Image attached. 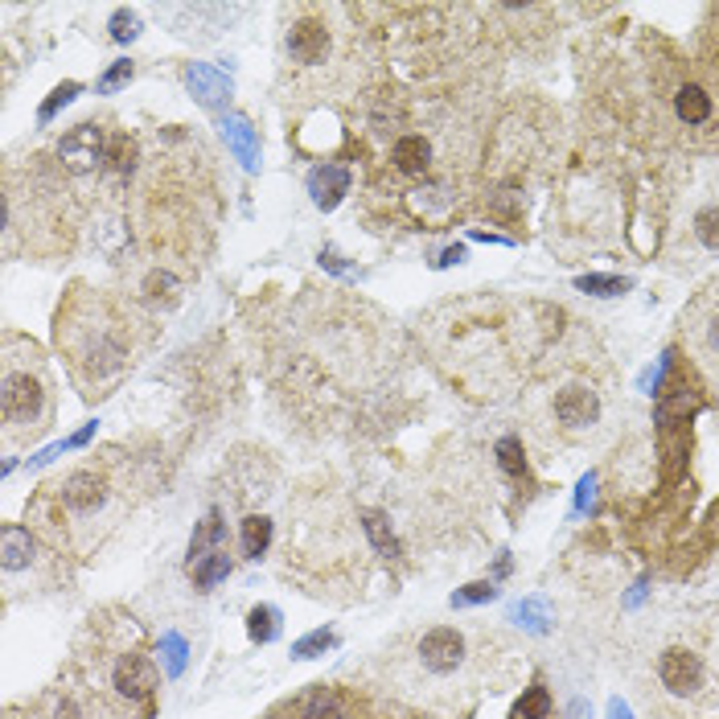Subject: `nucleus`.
Returning <instances> with one entry per match:
<instances>
[{
	"label": "nucleus",
	"instance_id": "nucleus-22",
	"mask_svg": "<svg viewBox=\"0 0 719 719\" xmlns=\"http://www.w3.org/2000/svg\"><path fill=\"white\" fill-rule=\"evenodd\" d=\"M695 239L707 247V251H719V206H707V210H699L695 214Z\"/></svg>",
	"mask_w": 719,
	"mask_h": 719
},
{
	"label": "nucleus",
	"instance_id": "nucleus-26",
	"mask_svg": "<svg viewBox=\"0 0 719 719\" xmlns=\"http://www.w3.org/2000/svg\"><path fill=\"white\" fill-rule=\"evenodd\" d=\"M329 641H333V637H329L325 629H317L313 637H305V641H296V646H292V658H313L317 650H325V646H329Z\"/></svg>",
	"mask_w": 719,
	"mask_h": 719
},
{
	"label": "nucleus",
	"instance_id": "nucleus-2",
	"mask_svg": "<svg viewBox=\"0 0 719 719\" xmlns=\"http://www.w3.org/2000/svg\"><path fill=\"white\" fill-rule=\"evenodd\" d=\"M0 407H5V424L13 428H33L46 411V383L29 370H17L13 362L5 366V387H0Z\"/></svg>",
	"mask_w": 719,
	"mask_h": 719
},
{
	"label": "nucleus",
	"instance_id": "nucleus-27",
	"mask_svg": "<svg viewBox=\"0 0 719 719\" xmlns=\"http://www.w3.org/2000/svg\"><path fill=\"white\" fill-rule=\"evenodd\" d=\"M584 292H600V296H613V292H625V280H609V276H584L580 280Z\"/></svg>",
	"mask_w": 719,
	"mask_h": 719
},
{
	"label": "nucleus",
	"instance_id": "nucleus-23",
	"mask_svg": "<svg viewBox=\"0 0 719 719\" xmlns=\"http://www.w3.org/2000/svg\"><path fill=\"white\" fill-rule=\"evenodd\" d=\"M366 535H370V543L383 551V555H395V535L387 531V518H383V514H366Z\"/></svg>",
	"mask_w": 719,
	"mask_h": 719
},
{
	"label": "nucleus",
	"instance_id": "nucleus-21",
	"mask_svg": "<svg viewBox=\"0 0 719 719\" xmlns=\"http://www.w3.org/2000/svg\"><path fill=\"white\" fill-rule=\"evenodd\" d=\"M551 715V695H547V687H531L522 699H518V707H514V719H547Z\"/></svg>",
	"mask_w": 719,
	"mask_h": 719
},
{
	"label": "nucleus",
	"instance_id": "nucleus-4",
	"mask_svg": "<svg viewBox=\"0 0 719 719\" xmlns=\"http://www.w3.org/2000/svg\"><path fill=\"white\" fill-rule=\"evenodd\" d=\"M420 658L432 674H452L465 662V637L457 629H432L420 641Z\"/></svg>",
	"mask_w": 719,
	"mask_h": 719
},
{
	"label": "nucleus",
	"instance_id": "nucleus-14",
	"mask_svg": "<svg viewBox=\"0 0 719 719\" xmlns=\"http://www.w3.org/2000/svg\"><path fill=\"white\" fill-rule=\"evenodd\" d=\"M189 87H194V95L202 99V103H218V99H226L231 95V83L222 79L218 70H210V66H189Z\"/></svg>",
	"mask_w": 719,
	"mask_h": 719
},
{
	"label": "nucleus",
	"instance_id": "nucleus-1",
	"mask_svg": "<svg viewBox=\"0 0 719 719\" xmlns=\"http://www.w3.org/2000/svg\"><path fill=\"white\" fill-rule=\"evenodd\" d=\"M687 346L699 362V370L719 383V284H711L687 313Z\"/></svg>",
	"mask_w": 719,
	"mask_h": 719
},
{
	"label": "nucleus",
	"instance_id": "nucleus-7",
	"mask_svg": "<svg viewBox=\"0 0 719 719\" xmlns=\"http://www.w3.org/2000/svg\"><path fill=\"white\" fill-rule=\"evenodd\" d=\"M555 415L567 428H592L600 420V399L592 387H563L555 395Z\"/></svg>",
	"mask_w": 719,
	"mask_h": 719
},
{
	"label": "nucleus",
	"instance_id": "nucleus-5",
	"mask_svg": "<svg viewBox=\"0 0 719 719\" xmlns=\"http://www.w3.org/2000/svg\"><path fill=\"white\" fill-rule=\"evenodd\" d=\"M658 678H662V687L674 691V695H695L699 683H703V662L687 650H666L658 658Z\"/></svg>",
	"mask_w": 719,
	"mask_h": 719
},
{
	"label": "nucleus",
	"instance_id": "nucleus-28",
	"mask_svg": "<svg viewBox=\"0 0 719 719\" xmlns=\"http://www.w3.org/2000/svg\"><path fill=\"white\" fill-rule=\"evenodd\" d=\"M74 95H79V83H62V87H58V91H54V95L46 99V107H42V120H50L54 111H58L62 103H70Z\"/></svg>",
	"mask_w": 719,
	"mask_h": 719
},
{
	"label": "nucleus",
	"instance_id": "nucleus-25",
	"mask_svg": "<svg viewBox=\"0 0 719 719\" xmlns=\"http://www.w3.org/2000/svg\"><path fill=\"white\" fill-rule=\"evenodd\" d=\"M498 461H502L506 473H522V444L506 436V440L498 444Z\"/></svg>",
	"mask_w": 719,
	"mask_h": 719
},
{
	"label": "nucleus",
	"instance_id": "nucleus-3",
	"mask_svg": "<svg viewBox=\"0 0 719 719\" xmlns=\"http://www.w3.org/2000/svg\"><path fill=\"white\" fill-rule=\"evenodd\" d=\"M58 161L70 169V173H91L99 161H103V128L99 124H79L70 128L58 144Z\"/></svg>",
	"mask_w": 719,
	"mask_h": 719
},
{
	"label": "nucleus",
	"instance_id": "nucleus-17",
	"mask_svg": "<svg viewBox=\"0 0 719 719\" xmlns=\"http://www.w3.org/2000/svg\"><path fill=\"white\" fill-rule=\"evenodd\" d=\"M268 543H272V522L263 518V514L243 518V551H247L251 559H259L263 551H268Z\"/></svg>",
	"mask_w": 719,
	"mask_h": 719
},
{
	"label": "nucleus",
	"instance_id": "nucleus-32",
	"mask_svg": "<svg viewBox=\"0 0 719 719\" xmlns=\"http://www.w3.org/2000/svg\"><path fill=\"white\" fill-rule=\"evenodd\" d=\"M58 719H79V707H74V703H62V707H58Z\"/></svg>",
	"mask_w": 719,
	"mask_h": 719
},
{
	"label": "nucleus",
	"instance_id": "nucleus-30",
	"mask_svg": "<svg viewBox=\"0 0 719 719\" xmlns=\"http://www.w3.org/2000/svg\"><path fill=\"white\" fill-rule=\"evenodd\" d=\"M489 596H494V588H489V584H469L465 592L452 596V604H477V600H489Z\"/></svg>",
	"mask_w": 719,
	"mask_h": 719
},
{
	"label": "nucleus",
	"instance_id": "nucleus-16",
	"mask_svg": "<svg viewBox=\"0 0 719 719\" xmlns=\"http://www.w3.org/2000/svg\"><path fill=\"white\" fill-rule=\"evenodd\" d=\"M296 719H342V699L333 691H313L305 703L296 707Z\"/></svg>",
	"mask_w": 719,
	"mask_h": 719
},
{
	"label": "nucleus",
	"instance_id": "nucleus-29",
	"mask_svg": "<svg viewBox=\"0 0 719 719\" xmlns=\"http://www.w3.org/2000/svg\"><path fill=\"white\" fill-rule=\"evenodd\" d=\"M128 79H132V62H116V66H111L103 79H99V91H116V87L128 83Z\"/></svg>",
	"mask_w": 719,
	"mask_h": 719
},
{
	"label": "nucleus",
	"instance_id": "nucleus-10",
	"mask_svg": "<svg viewBox=\"0 0 719 719\" xmlns=\"http://www.w3.org/2000/svg\"><path fill=\"white\" fill-rule=\"evenodd\" d=\"M350 189V173L342 165H321L309 173V194L321 210H333L337 202H342V194Z\"/></svg>",
	"mask_w": 719,
	"mask_h": 719
},
{
	"label": "nucleus",
	"instance_id": "nucleus-20",
	"mask_svg": "<svg viewBox=\"0 0 719 719\" xmlns=\"http://www.w3.org/2000/svg\"><path fill=\"white\" fill-rule=\"evenodd\" d=\"M222 136L231 140V148L239 153L243 165H255V136H251L247 120H239V116H235V120H226V124H222Z\"/></svg>",
	"mask_w": 719,
	"mask_h": 719
},
{
	"label": "nucleus",
	"instance_id": "nucleus-31",
	"mask_svg": "<svg viewBox=\"0 0 719 719\" xmlns=\"http://www.w3.org/2000/svg\"><path fill=\"white\" fill-rule=\"evenodd\" d=\"M165 650H169V670L177 674V670H181V662H185V646H181V637H169V641H165Z\"/></svg>",
	"mask_w": 719,
	"mask_h": 719
},
{
	"label": "nucleus",
	"instance_id": "nucleus-18",
	"mask_svg": "<svg viewBox=\"0 0 719 719\" xmlns=\"http://www.w3.org/2000/svg\"><path fill=\"white\" fill-rule=\"evenodd\" d=\"M189 572H194L198 588H214L222 576H231V555H226V551H214V555H206L202 563L189 567Z\"/></svg>",
	"mask_w": 719,
	"mask_h": 719
},
{
	"label": "nucleus",
	"instance_id": "nucleus-8",
	"mask_svg": "<svg viewBox=\"0 0 719 719\" xmlns=\"http://www.w3.org/2000/svg\"><path fill=\"white\" fill-rule=\"evenodd\" d=\"M288 54L305 66H317L325 62L329 54V29L321 21H296L292 33H288Z\"/></svg>",
	"mask_w": 719,
	"mask_h": 719
},
{
	"label": "nucleus",
	"instance_id": "nucleus-12",
	"mask_svg": "<svg viewBox=\"0 0 719 719\" xmlns=\"http://www.w3.org/2000/svg\"><path fill=\"white\" fill-rule=\"evenodd\" d=\"M391 161H395L399 173H428V165H432V144H428L424 136H403V140H395V148H391Z\"/></svg>",
	"mask_w": 719,
	"mask_h": 719
},
{
	"label": "nucleus",
	"instance_id": "nucleus-6",
	"mask_svg": "<svg viewBox=\"0 0 719 719\" xmlns=\"http://www.w3.org/2000/svg\"><path fill=\"white\" fill-rule=\"evenodd\" d=\"M161 687V674H157V666L148 662L144 654H124L120 662H116V691L124 695V699H148Z\"/></svg>",
	"mask_w": 719,
	"mask_h": 719
},
{
	"label": "nucleus",
	"instance_id": "nucleus-24",
	"mask_svg": "<svg viewBox=\"0 0 719 719\" xmlns=\"http://www.w3.org/2000/svg\"><path fill=\"white\" fill-rule=\"evenodd\" d=\"M136 33H140V17H136V13H124V9H120L116 17H111V37H116V42H132Z\"/></svg>",
	"mask_w": 719,
	"mask_h": 719
},
{
	"label": "nucleus",
	"instance_id": "nucleus-11",
	"mask_svg": "<svg viewBox=\"0 0 719 719\" xmlns=\"http://www.w3.org/2000/svg\"><path fill=\"white\" fill-rule=\"evenodd\" d=\"M214 551H226V526H222V514H218V510H210V514L198 522L194 539H189V567L202 563V559L214 555Z\"/></svg>",
	"mask_w": 719,
	"mask_h": 719
},
{
	"label": "nucleus",
	"instance_id": "nucleus-9",
	"mask_svg": "<svg viewBox=\"0 0 719 719\" xmlns=\"http://www.w3.org/2000/svg\"><path fill=\"white\" fill-rule=\"evenodd\" d=\"M103 498H107L103 477H95V473H87V469L70 473V477L62 481V502H66L74 514H91V510H99Z\"/></svg>",
	"mask_w": 719,
	"mask_h": 719
},
{
	"label": "nucleus",
	"instance_id": "nucleus-13",
	"mask_svg": "<svg viewBox=\"0 0 719 719\" xmlns=\"http://www.w3.org/2000/svg\"><path fill=\"white\" fill-rule=\"evenodd\" d=\"M674 111H678V120H683L687 128L707 124L711 120V95L703 87H683L674 95Z\"/></svg>",
	"mask_w": 719,
	"mask_h": 719
},
{
	"label": "nucleus",
	"instance_id": "nucleus-19",
	"mask_svg": "<svg viewBox=\"0 0 719 719\" xmlns=\"http://www.w3.org/2000/svg\"><path fill=\"white\" fill-rule=\"evenodd\" d=\"M247 629H251V641L268 646V641L280 633V613L272 604H259V609H251V617H247Z\"/></svg>",
	"mask_w": 719,
	"mask_h": 719
},
{
	"label": "nucleus",
	"instance_id": "nucleus-15",
	"mask_svg": "<svg viewBox=\"0 0 719 719\" xmlns=\"http://www.w3.org/2000/svg\"><path fill=\"white\" fill-rule=\"evenodd\" d=\"M0 543H5V572H21V567L33 559V535L25 526H5Z\"/></svg>",
	"mask_w": 719,
	"mask_h": 719
}]
</instances>
